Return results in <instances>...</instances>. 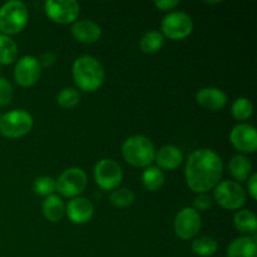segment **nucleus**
Masks as SVG:
<instances>
[{"label": "nucleus", "instance_id": "nucleus-25", "mask_svg": "<svg viewBox=\"0 0 257 257\" xmlns=\"http://www.w3.org/2000/svg\"><path fill=\"white\" fill-rule=\"evenodd\" d=\"M218 243L217 241L210 236H202L196 238L192 242V251L196 255L201 257H210L217 252Z\"/></svg>", "mask_w": 257, "mask_h": 257}, {"label": "nucleus", "instance_id": "nucleus-20", "mask_svg": "<svg viewBox=\"0 0 257 257\" xmlns=\"http://www.w3.org/2000/svg\"><path fill=\"white\" fill-rule=\"evenodd\" d=\"M233 225L240 233L247 236H256L257 220L256 215L250 210H241L233 217Z\"/></svg>", "mask_w": 257, "mask_h": 257}, {"label": "nucleus", "instance_id": "nucleus-5", "mask_svg": "<svg viewBox=\"0 0 257 257\" xmlns=\"http://www.w3.org/2000/svg\"><path fill=\"white\" fill-rule=\"evenodd\" d=\"M87 185V173L79 167H70L55 181V191H58V193L63 197L75 198L84 192Z\"/></svg>", "mask_w": 257, "mask_h": 257}, {"label": "nucleus", "instance_id": "nucleus-26", "mask_svg": "<svg viewBox=\"0 0 257 257\" xmlns=\"http://www.w3.org/2000/svg\"><path fill=\"white\" fill-rule=\"evenodd\" d=\"M231 112H232V117L236 120L243 122V120H247L248 118H251V115L253 114V104L248 98L241 97L233 102Z\"/></svg>", "mask_w": 257, "mask_h": 257}, {"label": "nucleus", "instance_id": "nucleus-33", "mask_svg": "<svg viewBox=\"0 0 257 257\" xmlns=\"http://www.w3.org/2000/svg\"><path fill=\"white\" fill-rule=\"evenodd\" d=\"M247 191L252 200H257V175L252 173L247 180Z\"/></svg>", "mask_w": 257, "mask_h": 257}, {"label": "nucleus", "instance_id": "nucleus-18", "mask_svg": "<svg viewBox=\"0 0 257 257\" xmlns=\"http://www.w3.org/2000/svg\"><path fill=\"white\" fill-rule=\"evenodd\" d=\"M227 257H257L256 236H245L233 240L228 246Z\"/></svg>", "mask_w": 257, "mask_h": 257}, {"label": "nucleus", "instance_id": "nucleus-15", "mask_svg": "<svg viewBox=\"0 0 257 257\" xmlns=\"http://www.w3.org/2000/svg\"><path fill=\"white\" fill-rule=\"evenodd\" d=\"M68 218L73 223L77 225H83L90 221L94 213V206L89 200L84 197H75L69 201V203L65 207Z\"/></svg>", "mask_w": 257, "mask_h": 257}, {"label": "nucleus", "instance_id": "nucleus-23", "mask_svg": "<svg viewBox=\"0 0 257 257\" xmlns=\"http://www.w3.org/2000/svg\"><path fill=\"white\" fill-rule=\"evenodd\" d=\"M163 42H165V38H163L162 33L157 32V30H151L141 38L140 48L143 53L155 54V53L160 52L161 48L163 47Z\"/></svg>", "mask_w": 257, "mask_h": 257}, {"label": "nucleus", "instance_id": "nucleus-13", "mask_svg": "<svg viewBox=\"0 0 257 257\" xmlns=\"http://www.w3.org/2000/svg\"><path fill=\"white\" fill-rule=\"evenodd\" d=\"M230 141L233 147L242 153H253L257 148V133L253 125L237 124L232 128Z\"/></svg>", "mask_w": 257, "mask_h": 257}, {"label": "nucleus", "instance_id": "nucleus-11", "mask_svg": "<svg viewBox=\"0 0 257 257\" xmlns=\"http://www.w3.org/2000/svg\"><path fill=\"white\" fill-rule=\"evenodd\" d=\"M80 5L75 0H48L45 13L50 20L58 24H72L79 17Z\"/></svg>", "mask_w": 257, "mask_h": 257}, {"label": "nucleus", "instance_id": "nucleus-6", "mask_svg": "<svg viewBox=\"0 0 257 257\" xmlns=\"http://www.w3.org/2000/svg\"><path fill=\"white\" fill-rule=\"evenodd\" d=\"M33 117L24 109L8 112L0 117V133L8 138H19L30 132Z\"/></svg>", "mask_w": 257, "mask_h": 257}, {"label": "nucleus", "instance_id": "nucleus-1", "mask_svg": "<svg viewBox=\"0 0 257 257\" xmlns=\"http://www.w3.org/2000/svg\"><path fill=\"white\" fill-rule=\"evenodd\" d=\"M222 173V158L210 148L193 151L186 163V182L196 193H207L213 190L220 182Z\"/></svg>", "mask_w": 257, "mask_h": 257}, {"label": "nucleus", "instance_id": "nucleus-4", "mask_svg": "<svg viewBox=\"0 0 257 257\" xmlns=\"http://www.w3.org/2000/svg\"><path fill=\"white\" fill-rule=\"evenodd\" d=\"M29 18L27 5L19 0H10L0 8V32L5 35L18 34L25 28Z\"/></svg>", "mask_w": 257, "mask_h": 257}, {"label": "nucleus", "instance_id": "nucleus-16", "mask_svg": "<svg viewBox=\"0 0 257 257\" xmlns=\"http://www.w3.org/2000/svg\"><path fill=\"white\" fill-rule=\"evenodd\" d=\"M72 34L78 42L84 44H92L99 40L102 35V29L97 23L92 20H78L72 25Z\"/></svg>", "mask_w": 257, "mask_h": 257}, {"label": "nucleus", "instance_id": "nucleus-2", "mask_svg": "<svg viewBox=\"0 0 257 257\" xmlns=\"http://www.w3.org/2000/svg\"><path fill=\"white\" fill-rule=\"evenodd\" d=\"M73 78L80 90L93 93L99 89L105 79V70L102 63L92 55H80L72 67Z\"/></svg>", "mask_w": 257, "mask_h": 257}, {"label": "nucleus", "instance_id": "nucleus-8", "mask_svg": "<svg viewBox=\"0 0 257 257\" xmlns=\"http://www.w3.org/2000/svg\"><path fill=\"white\" fill-rule=\"evenodd\" d=\"M162 35L168 39L181 40L187 38L193 30V20L183 12H171L166 15L161 23Z\"/></svg>", "mask_w": 257, "mask_h": 257}, {"label": "nucleus", "instance_id": "nucleus-9", "mask_svg": "<svg viewBox=\"0 0 257 257\" xmlns=\"http://www.w3.org/2000/svg\"><path fill=\"white\" fill-rule=\"evenodd\" d=\"M94 180L102 190H115L123 180L122 167L114 160L103 158L94 166Z\"/></svg>", "mask_w": 257, "mask_h": 257}, {"label": "nucleus", "instance_id": "nucleus-12", "mask_svg": "<svg viewBox=\"0 0 257 257\" xmlns=\"http://www.w3.org/2000/svg\"><path fill=\"white\" fill-rule=\"evenodd\" d=\"M42 73V65L33 55L20 58L14 68V79L20 87H32L38 82Z\"/></svg>", "mask_w": 257, "mask_h": 257}, {"label": "nucleus", "instance_id": "nucleus-27", "mask_svg": "<svg viewBox=\"0 0 257 257\" xmlns=\"http://www.w3.org/2000/svg\"><path fill=\"white\" fill-rule=\"evenodd\" d=\"M109 201L115 207H128V206H131L135 202V193L130 188H115L110 193Z\"/></svg>", "mask_w": 257, "mask_h": 257}, {"label": "nucleus", "instance_id": "nucleus-34", "mask_svg": "<svg viewBox=\"0 0 257 257\" xmlns=\"http://www.w3.org/2000/svg\"><path fill=\"white\" fill-rule=\"evenodd\" d=\"M55 60H57V58H55L54 54H52V53H44V54H42L40 59H38V62H39L40 65H44V67H52L55 63Z\"/></svg>", "mask_w": 257, "mask_h": 257}, {"label": "nucleus", "instance_id": "nucleus-14", "mask_svg": "<svg viewBox=\"0 0 257 257\" xmlns=\"http://www.w3.org/2000/svg\"><path fill=\"white\" fill-rule=\"evenodd\" d=\"M196 100L202 108L212 112L223 109L227 104V95L222 89L216 87H206L198 90Z\"/></svg>", "mask_w": 257, "mask_h": 257}, {"label": "nucleus", "instance_id": "nucleus-29", "mask_svg": "<svg viewBox=\"0 0 257 257\" xmlns=\"http://www.w3.org/2000/svg\"><path fill=\"white\" fill-rule=\"evenodd\" d=\"M33 190L37 195L42 196V197H48V196L53 195V192L55 191V180L49 176H40V177L35 178L34 183H33Z\"/></svg>", "mask_w": 257, "mask_h": 257}, {"label": "nucleus", "instance_id": "nucleus-31", "mask_svg": "<svg viewBox=\"0 0 257 257\" xmlns=\"http://www.w3.org/2000/svg\"><path fill=\"white\" fill-rule=\"evenodd\" d=\"M212 207V198L208 196V193H198L197 197L193 200V210L198 211H208Z\"/></svg>", "mask_w": 257, "mask_h": 257}, {"label": "nucleus", "instance_id": "nucleus-3", "mask_svg": "<svg viewBox=\"0 0 257 257\" xmlns=\"http://www.w3.org/2000/svg\"><path fill=\"white\" fill-rule=\"evenodd\" d=\"M124 160L133 167L146 168L155 161L156 150L152 141L142 135L131 136L122 146Z\"/></svg>", "mask_w": 257, "mask_h": 257}, {"label": "nucleus", "instance_id": "nucleus-28", "mask_svg": "<svg viewBox=\"0 0 257 257\" xmlns=\"http://www.w3.org/2000/svg\"><path fill=\"white\" fill-rule=\"evenodd\" d=\"M58 104L64 109H72L80 102V93L75 88H64L57 97Z\"/></svg>", "mask_w": 257, "mask_h": 257}, {"label": "nucleus", "instance_id": "nucleus-24", "mask_svg": "<svg viewBox=\"0 0 257 257\" xmlns=\"http://www.w3.org/2000/svg\"><path fill=\"white\" fill-rule=\"evenodd\" d=\"M18 55V45L5 34H0V64H12Z\"/></svg>", "mask_w": 257, "mask_h": 257}, {"label": "nucleus", "instance_id": "nucleus-10", "mask_svg": "<svg viewBox=\"0 0 257 257\" xmlns=\"http://www.w3.org/2000/svg\"><path fill=\"white\" fill-rule=\"evenodd\" d=\"M201 216L196 210L191 207H185L176 215L173 221V230L177 237L181 240L188 241L197 236L201 230Z\"/></svg>", "mask_w": 257, "mask_h": 257}, {"label": "nucleus", "instance_id": "nucleus-21", "mask_svg": "<svg viewBox=\"0 0 257 257\" xmlns=\"http://www.w3.org/2000/svg\"><path fill=\"white\" fill-rule=\"evenodd\" d=\"M230 172L240 182L247 181L252 173V163L245 155H236L230 161Z\"/></svg>", "mask_w": 257, "mask_h": 257}, {"label": "nucleus", "instance_id": "nucleus-32", "mask_svg": "<svg viewBox=\"0 0 257 257\" xmlns=\"http://www.w3.org/2000/svg\"><path fill=\"white\" fill-rule=\"evenodd\" d=\"M180 4L178 0H160V2H155L156 8H158L160 10L163 12H167V10H172L173 8H176Z\"/></svg>", "mask_w": 257, "mask_h": 257}, {"label": "nucleus", "instance_id": "nucleus-17", "mask_svg": "<svg viewBox=\"0 0 257 257\" xmlns=\"http://www.w3.org/2000/svg\"><path fill=\"white\" fill-rule=\"evenodd\" d=\"M155 161L161 171H173L182 163L183 153L176 146H163L156 152Z\"/></svg>", "mask_w": 257, "mask_h": 257}, {"label": "nucleus", "instance_id": "nucleus-22", "mask_svg": "<svg viewBox=\"0 0 257 257\" xmlns=\"http://www.w3.org/2000/svg\"><path fill=\"white\" fill-rule=\"evenodd\" d=\"M141 181L145 188L151 192L161 190L165 185V173L157 166H148L145 168L141 176Z\"/></svg>", "mask_w": 257, "mask_h": 257}, {"label": "nucleus", "instance_id": "nucleus-7", "mask_svg": "<svg viewBox=\"0 0 257 257\" xmlns=\"http://www.w3.org/2000/svg\"><path fill=\"white\" fill-rule=\"evenodd\" d=\"M215 200L222 208L228 211L240 210L246 203V192L235 181L218 182L213 191Z\"/></svg>", "mask_w": 257, "mask_h": 257}, {"label": "nucleus", "instance_id": "nucleus-19", "mask_svg": "<svg viewBox=\"0 0 257 257\" xmlns=\"http://www.w3.org/2000/svg\"><path fill=\"white\" fill-rule=\"evenodd\" d=\"M42 211L44 217L50 222H58L65 213V205L62 198L57 195H50L43 201Z\"/></svg>", "mask_w": 257, "mask_h": 257}, {"label": "nucleus", "instance_id": "nucleus-30", "mask_svg": "<svg viewBox=\"0 0 257 257\" xmlns=\"http://www.w3.org/2000/svg\"><path fill=\"white\" fill-rule=\"evenodd\" d=\"M13 98V87L7 79L0 77V107H5Z\"/></svg>", "mask_w": 257, "mask_h": 257}]
</instances>
